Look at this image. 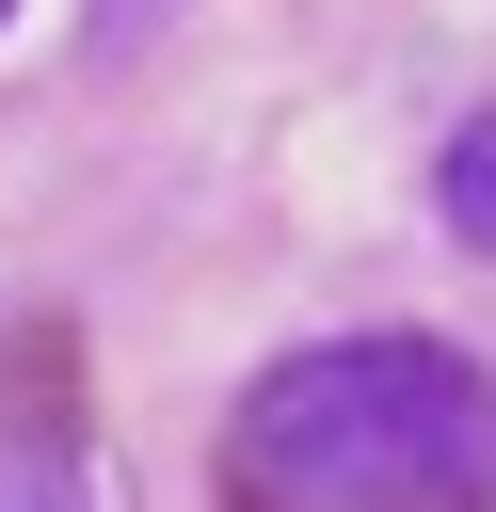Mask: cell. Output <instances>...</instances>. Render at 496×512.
I'll return each instance as SVG.
<instances>
[{"mask_svg":"<svg viewBox=\"0 0 496 512\" xmlns=\"http://www.w3.org/2000/svg\"><path fill=\"white\" fill-rule=\"evenodd\" d=\"M240 512H496V368L448 336L288 352L224 416Z\"/></svg>","mask_w":496,"mask_h":512,"instance_id":"1","label":"cell"},{"mask_svg":"<svg viewBox=\"0 0 496 512\" xmlns=\"http://www.w3.org/2000/svg\"><path fill=\"white\" fill-rule=\"evenodd\" d=\"M0 512H80L64 432H48V416H16V400H0Z\"/></svg>","mask_w":496,"mask_h":512,"instance_id":"2","label":"cell"},{"mask_svg":"<svg viewBox=\"0 0 496 512\" xmlns=\"http://www.w3.org/2000/svg\"><path fill=\"white\" fill-rule=\"evenodd\" d=\"M432 208H448V240H464V256H496V128H448V176H432Z\"/></svg>","mask_w":496,"mask_h":512,"instance_id":"3","label":"cell"}]
</instances>
